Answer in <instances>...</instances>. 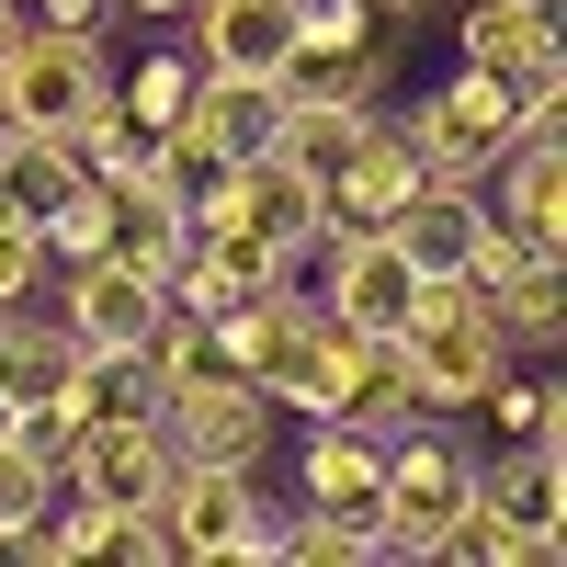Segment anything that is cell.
Instances as JSON below:
<instances>
[{
    "instance_id": "cell-5",
    "label": "cell",
    "mask_w": 567,
    "mask_h": 567,
    "mask_svg": "<svg viewBox=\"0 0 567 567\" xmlns=\"http://www.w3.org/2000/svg\"><path fill=\"white\" fill-rule=\"evenodd\" d=\"M103 91H114V69H103V45H91V34L23 23L12 69H0V125H12V136H69Z\"/></svg>"
},
{
    "instance_id": "cell-10",
    "label": "cell",
    "mask_w": 567,
    "mask_h": 567,
    "mask_svg": "<svg viewBox=\"0 0 567 567\" xmlns=\"http://www.w3.org/2000/svg\"><path fill=\"white\" fill-rule=\"evenodd\" d=\"M409 296H420V272H409V250L386 239V227H352V239H329V318H352V329H398L409 318Z\"/></svg>"
},
{
    "instance_id": "cell-17",
    "label": "cell",
    "mask_w": 567,
    "mask_h": 567,
    "mask_svg": "<svg viewBox=\"0 0 567 567\" xmlns=\"http://www.w3.org/2000/svg\"><path fill=\"white\" fill-rule=\"evenodd\" d=\"M182 239H194V216H182L148 171L136 182H103V261H136V272H171Z\"/></svg>"
},
{
    "instance_id": "cell-32",
    "label": "cell",
    "mask_w": 567,
    "mask_h": 567,
    "mask_svg": "<svg viewBox=\"0 0 567 567\" xmlns=\"http://www.w3.org/2000/svg\"><path fill=\"white\" fill-rule=\"evenodd\" d=\"M12 45H23V0H0V69H12Z\"/></svg>"
},
{
    "instance_id": "cell-14",
    "label": "cell",
    "mask_w": 567,
    "mask_h": 567,
    "mask_svg": "<svg viewBox=\"0 0 567 567\" xmlns=\"http://www.w3.org/2000/svg\"><path fill=\"white\" fill-rule=\"evenodd\" d=\"M374 477H386V443H374L363 420H307V454H296V499L307 511L374 523Z\"/></svg>"
},
{
    "instance_id": "cell-16",
    "label": "cell",
    "mask_w": 567,
    "mask_h": 567,
    "mask_svg": "<svg viewBox=\"0 0 567 567\" xmlns=\"http://www.w3.org/2000/svg\"><path fill=\"white\" fill-rule=\"evenodd\" d=\"M477 216H488V194H443V182H420V194L386 216V239L409 250V272H420V284H454V272H465V250H477Z\"/></svg>"
},
{
    "instance_id": "cell-3",
    "label": "cell",
    "mask_w": 567,
    "mask_h": 567,
    "mask_svg": "<svg viewBox=\"0 0 567 567\" xmlns=\"http://www.w3.org/2000/svg\"><path fill=\"white\" fill-rule=\"evenodd\" d=\"M159 443H171V465H261L272 454V386H250L227 363H182L159 386Z\"/></svg>"
},
{
    "instance_id": "cell-21",
    "label": "cell",
    "mask_w": 567,
    "mask_h": 567,
    "mask_svg": "<svg viewBox=\"0 0 567 567\" xmlns=\"http://www.w3.org/2000/svg\"><path fill=\"white\" fill-rule=\"evenodd\" d=\"M80 148H69V136H12V125H0V205H12V216H45V205H69L80 194Z\"/></svg>"
},
{
    "instance_id": "cell-11",
    "label": "cell",
    "mask_w": 567,
    "mask_h": 567,
    "mask_svg": "<svg viewBox=\"0 0 567 567\" xmlns=\"http://www.w3.org/2000/svg\"><path fill=\"white\" fill-rule=\"evenodd\" d=\"M272 125H284V80H250V69H205L171 136H194V148H216V159H261V148H272Z\"/></svg>"
},
{
    "instance_id": "cell-8",
    "label": "cell",
    "mask_w": 567,
    "mask_h": 567,
    "mask_svg": "<svg viewBox=\"0 0 567 567\" xmlns=\"http://www.w3.org/2000/svg\"><path fill=\"white\" fill-rule=\"evenodd\" d=\"M216 227H250V239H272V250H318V182H296V171H284L272 148L261 159H227V194L205 205Z\"/></svg>"
},
{
    "instance_id": "cell-18",
    "label": "cell",
    "mask_w": 567,
    "mask_h": 567,
    "mask_svg": "<svg viewBox=\"0 0 567 567\" xmlns=\"http://www.w3.org/2000/svg\"><path fill=\"white\" fill-rule=\"evenodd\" d=\"M363 114L374 103H284V125H272V159L296 171V182H341V159H352V136H363Z\"/></svg>"
},
{
    "instance_id": "cell-1",
    "label": "cell",
    "mask_w": 567,
    "mask_h": 567,
    "mask_svg": "<svg viewBox=\"0 0 567 567\" xmlns=\"http://www.w3.org/2000/svg\"><path fill=\"white\" fill-rule=\"evenodd\" d=\"M386 341H398V363H409L420 409H477V386H488V374L511 363L465 272H454V284H420V296H409V318L386 329Z\"/></svg>"
},
{
    "instance_id": "cell-28",
    "label": "cell",
    "mask_w": 567,
    "mask_h": 567,
    "mask_svg": "<svg viewBox=\"0 0 567 567\" xmlns=\"http://www.w3.org/2000/svg\"><path fill=\"white\" fill-rule=\"evenodd\" d=\"M34 284H45V239H34V216L0 205V307H23Z\"/></svg>"
},
{
    "instance_id": "cell-4",
    "label": "cell",
    "mask_w": 567,
    "mask_h": 567,
    "mask_svg": "<svg viewBox=\"0 0 567 567\" xmlns=\"http://www.w3.org/2000/svg\"><path fill=\"white\" fill-rule=\"evenodd\" d=\"M159 534H171V556H284V511L261 499L250 465H171Z\"/></svg>"
},
{
    "instance_id": "cell-15",
    "label": "cell",
    "mask_w": 567,
    "mask_h": 567,
    "mask_svg": "<svg viewBox=\"0 0 567 567\" xmlns=\"http://www.w3.org/2000/svg\"><path fill=\"white\" fill-rule=\"evenodd\" d=\"M194 69H250L272 80L284 69V45H296V0H194Z\"/></svg>"
},
{
    "instance_id": "cell-25",
    "label": "cell",
    "mask_w": 567,
    "mask_h": 567,
    "mask_svg": "<svg viewBox=\"0 0 567 567\" xmlns=\"http://www.w3.org/2000/svg\"><path fill=\"white\" fill-rule=\"evenodd\" d=\"M284 556H318V567H374L386 545H374V523H352V511H307V499H296V523H284Z\"/></svg>"
},
{
    "instance_id": "cell-19",
    "label": "cell",
    "mask_w": 567,
    "mask_h": 567,
    "mask_svg": "<svg viewBox=\"0 0 567 567\" xmlns=\"http://www.w3.org/2000/svg\"><path fill=\"white\" fill-rule=\"evenodd\" d=\"M69 409H80V420H159V363H148V352H91V341H80Z\"/></svg>"
},
{
    "instance_id": "cell-12",
    "label": "cell",
    "mask_w": 567,
    "mask_h": 567,
    "mask_svg": "<svg viewBox=\"0 0 567 567\" xmlns=\"http://www.w3.org/2000/svg\"><path fill=\"white\" fill-rule=\"evenodd\" d=\"M477 499H488L534 556H556V534H567V454H556V443H511L499 465H477Z\"/></svg>"
},
{
    "instance_id": "cell-7",
    "label": "cell",
    "mask_w": 567,
    "mask_h": 567,
    "mask_svg": "<svg viewBox=\"0 0 567 567\" xmlns=\"http://www.w3.org/2000/svg\"><path fill=\"white\" fill-rule=\"evenodd\" d=\"M171 477V443L159 420H80V454H69V488L103 499V511H148Z\"/></svg>"
},
{
    "instance_id": "cell-24",
    "label": "cell",
    "mask_w": 567,
    "mask_h": 567,
    "mask_svg": "<svg viewBox=\"0 0 567 567\" xmlns=\"http://www.w3.org/2000/svg\"><path fill=\"white\" fill-rule=\"evenodd\" d=\"M194 80H205V69H194V45H148V58L114 80V103L148 125V136H171V125H182V103H194Z\"/></svg>"
},
{
    "instance_id": "cell-6",
    "label": "cell",
    "mask_w": 567,
    "mask_h": 567,
    "mask_svg": "<svg viewBox=\"0 0 567 567\" xmlns=\"http://www.w3.org/2000/svg\"><path fill=\"white\" fill-rule=\"evenodd\" d=\"M58 318L80 329L91 352H148L159 341V318H171V296H159V272H136V261H69V296H58Z\"/></svg>"
},
{
    "instance_id": "cell-23",
    "label": "cell",
    "mask_w": 567,
    "mask_h": 567,
    "mask_svg": "<svg viewBox=\"0 0 567 567\" xmlns=\"http://www.w3.org/2000/svg\"><path fill=\"white\" fill-rule=\"evenodd\" d=\"M477 420H488V432L499 443H556L567 454V386H545V374H488V386H477Z\"/></svg>"
},
{
    "instance_id": "cell-13",
    "label": "cell",
    "mask_w": 567,
    "mask_h": 567,
    "mask_svg": "<svg viewBox=\"0 0 567 567\" xmlns=\"http://www.w3.org/2000/svg\"><path fill=\"white\" fill-rule=\"evenodd\" d=\"M307 318H318V307L296 296V284L216 307V363H227V374H250V386H284V363L307 352Z\"/></svg>"
},
{
    "instance_id": "cell-33",
    "label": "cell",
    "mask_w": 567,
    "mask_h": 567,
    "mask_svg": "<svg viewBox=\"0 0 567 567\" xmlns=\"http://www.w3.org/2000/svg\"><path fill=\"white\" fill-rule=\"evenodd\" d=\"M374 12H386V23H409V12H432V0H374Z\"/></svg>"
},
{
    "instance_id": "cell-30",
    "label": "cell",
    "mask_w": 567,
    "mask_h": 567,
    "mask_svg": "<svg viewBox=\"0 0 567 567\" xmlns=\"http://www.w3.org/2000/svg\"><path fill=\"white\" fill-rule=\"evenodd\" d=\"M23 12H34V23H69V34H91V23L114 12V0H23Z\"/></svg>"
},
{
    "instance_id": "cell-27",
    "label": "cell",
    "mask_w": 567,
    "mask_h": 567,
    "mask_svg": "<svg viewBox=\"0 0 567 567\" xmlns=\"http://www.w3.org/2000/svg\"><path fill=\"white\" fill-rule=\"evenodd\" d=\"M296 45H374L386 58V12L374 0H296Z\"/></svg>"
},
{
    "instance_id": "cell-34",
    "label": "cell",
    "mask_w": 567,
    "mask_h": 567,
    "mask_svg": "<svg viewBox=\"0 0 567 567\" xmlns=\"http://www.w3.org/2000/svg\"><path fill=\"white\" fill-rule=\"evenodd\" d=\"M0 432H12V386H0Z\"/></svg>"
},
{
    "instance_id": "cell-29",
    "label": "cell",
    "mask_w": 567,
    "mask_h": 567,
    "mask_svg": "<svg viewBox=\"0 0 567 567\" xmlns=\"http://www.w3.org/2000/svg\"><path fill=\"white\" fill-rule=\"evenodd\" d=\"M45 499H58V477H45V465H34L12 432H0V523H34Z\"/></svg>"
},
{
    "instance_id": "cell-20",
    "label": "cell",
    "mask_w": 567,
    "mask_h": 567,
    "mask_svg": "<svg viewBox=\"0 0 567 567\" xmlns=\"http://www.w3.org/2000/svg\"><path fill=\"white\" fill-rule=\"evenodd\" d=\"M488 329H499V352H545L556 329H567V261H534V272H511V284H488Z\"/></svg>"
},
{
    "instance_id": "cell-31",
    "label": "cell",
    "mask_w": 567,
    "mask_h": 567,
    "mask_svg": "<svg viewBox=\"0 0 567 567\" xmlns=\"http://www.w3.org/2000/svg\"><path fill=\"white\" fill-rule=\"evenodd\" d=\"M114 12H136V23H182L194 0H114Z\"/></svg>"
},
{
    "instance_id": "cell-9",
    "label": "cell",
    "mask_w": 567,
    "mask_h": 567,
    "mask_svg": "<svg viewBox=\"0 0 567 567\" xmlns=\"http://www.w3.org/2000/svg\"><path fill=\"white\" fill-rule=\"evenodd\" d=\"M454 58H465V69H499V80L556 69V58H567V0H465Z\"/></svg>"
},
{
    "instance_id": "cell-26",
    "label": "cell",
    "mask_w": 567,
    "mask_h": 567,
    "mask_svg": "<svg viewBox=\"0 0 567 567\" xmlns=\"http://www.w3.org/2000/svg\"><path fill=\"white\" fill-rule=\"evenodd\" d=\"M12 443L45 465V477L69 488V454H80V409L69 398H12Z\"/></svg>"
},
{
    "instance_id": "cell-22",
    "label": "cell",
    "mask_w": 567,
    "mask_h": 567,
    "mask_svg": "<svg viewBox=\"0 0 567 567\" xmlns=\"http://www.w3.org/2000/svg\"><path fill=\"white\" fill-rule=\"evenodd\" d=\"M284 103H374V80H386V58L374 45H284Z\"/></svg>"
},
{
    "instance_id": "cell-2",
    "label": "cell",
    "mask_w": 567,
    "mask_h": 567,
    "mask_svg": "<svg viewBox=\"0 0 567 567\" xmlns=\"http://www.w3.org/2000/svg\"><path fill=\"white\" fill-rule=\"evenodd\" d=\"M465 499H477V454L454 432H432V420H409L386 443V477H374V545L386 556H432Z\"/></svg>"
}]
</instances>
